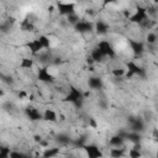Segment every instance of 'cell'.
I'll return each instance as SVG.
<instances>
[{
  "label": "cell",
  "mask_w": 158,
  "mask_h": 158,
  "mask_svg": "<svg viewBox=\"0 0 158 158\" xmlns=\"http://www.w3.org/2000/svg\"><path fill=\"white\" fill-rule=\"evenodd\" d=\"M109 154L111 157H114V158H120V157H123L126 154V152H125V148L123 147H112L110 149V153Z\"/></svg>",
  "instance_id": "cell-22"
},
{
  "label": "cell",
  "mask_w": 158,
  "mask_h": 158,
  "mask_svg": "<svg viewBox=\"0 0 158 158\" xmlns=\"http://www.w3.org/2000/svg\"><path fill=\"white\" fill-rule=\"evenodd\" d=\"M96 47L100 49V52L104 54L105 58H115V57H116V51H115L114 46H112L109 41L101 40V41L98 42Z\"/></svg>",
  "instance_id": "cell-7"
},
{
  "label": "cell",
  "mask_w": 158,
  "mask_h": 158,
  "mask_svg": "<svg viewBox=\"0 0 158 158\" xmlns=\"http://www.w3.org/2000/svg\"><path fill=\"white\" fill-rule=\"evenodd\" d=\"M59 152H60V149L58 147H47V148H44L42 156L46 158H52V157H57L59 154Z\"/></svg>",
  "instance_id": "cell-19"
},
{
  "label": "cell",
  "mask_w": 158,
  "mask_h": 158,
  "mask_svg": "<svg viewBox=\"0 0 158 158\" xmlns=\"http://www.w3.org/2000/svg\"><path fill=\"white\" fill-rule=\"evenodd\" d=\"M132 77H138V78H146L147 77V72L146 69L139 65L138 63L133 62V60H128L126 63V74L125 78H132Z\"/></svg>",
  "instance_id": "cell-2"
},
{
  "label": "cell",
  "mask_w": 158,
  "mask_h": 158,
  "mask_svg": "<svg viewBox=\"0 0 158 158\" xmlns=\"http://www.w3.org/2000/svg\"><path fill=\"white\" fill-rule=\"evenodd\" d=\"M27 48H28V51L31 52V54H33V56H38V54L43 51V48H42L40 41H38V38L31 40V41L27 43Z\"/></svg>",
  "instance_id": "cell-16"
},
{
  "label": "cell",
  "mask_w": 158,
  "mask_h": 158,
  "mask_svg": "<svg viewBox=\"0 0 158 158\" xmlns=\"http://www.w3.org/2000/svg\"><path fill=\"white\" fill-rule=\"evenodd\" d=\"M33 28H35V25L32 23V21H30L28 19H25V20L22 21V23H21V30H22V31L30 32V31H32Z\"/></svg>",
  "instance_id": "cell-27"
},
{
  "label": "cell",
  "mask_w": 158,
  "mask_h": 158,
  "mask_svg": "<svg viewBox=\"0 0 158 158\" xmlns=\"http://www.w3.org/2000/svg\"><path fill=\"white\" fill-rule=\"evenodd\" d=\"M35 67V60L30 57H23L20 60V68L22 69H32Z\"/></svg>",
  "instance_id": "cell-20"
},
{
  "label": "cell",
  "mask_w": 158,
  "mask_h": 158,
  "mask_svg": "<svg viewBox=\"0 0 158 158\" xmlns=\"http://www.w3.org/2000/svg\"><path fill=\"white\" fill-rule=\"evenodd\" d=\"M81 148L84 149L85 154L89 158H99V157H102L104 156L102 152H101V149L96 144H94V143H84L81 146Z\"/></svg>",
  "instance_id": "cell-10"
},
{
  "label": "cell",
  "mask_w": 158,
  "mask_h": 158,
  "mask_svg": "<svg viewBox=\"0 0 158 158\" xmlns=\"http://www.w3.org/2000/svg\"><path fill=\"white\" fill-rule=\"evenodd\" d=\"M128 126H130V131L142 133L146 130V121L142 117H130Z\"/></svg>",
  "instance_id": "cell-9"
},
{
  "label": "cell",
  "mask_w": 158,
  "mask_h": 158,
  "mask_svg": "<svg viewBox=\"0 0 158 158\" xmlns=\"http://www.w3.org/2000/svg\"><path fill=\"white\" fill-rule=\"evenodd\" d=\"M125 139L131 142V143H139L142 142V135L139 132H135V131H130V132H125Z\"/></svg>",
  "instance_id": "cell-17"
},
{
  "label": "cell",
  "mask_w": 158,
  "mask_h": 158,
  "mask_svg": "<svg viewBox=\"0 0 158 158\" xmlns=\"http://www.w3.org/2000/svg\"><path fill=\"white\" fill-rule=\"evenodd\" d=\"M67 22L69 23V25H72V26H74L79 20H80V17H79V15L77 14V12H74V14H70V15H68L67 17Z\"/></svg>",
  "instance_id": "cell-28"
},
{
  "label": "cell",
  "mask_w": 158,
  "mask_h": 158,
  "mask_svg": "<svg viewBox=\"0 0 158 158\" xmlns=\"http://www.w3.org/2000/svg\"><path fill=\"white\" fill-rule=\"evenodd\" d=\"M153 2H154V4H157V2H158V0H153Z\"/></svg>",
  "instance_id": "cell-40"
},
{
  "label": "cell",
  "mask_w": 158,
  "mask_h": 158,
  "mask_svg": "<svg viewBox=\"0 0 158 158\" xmlns=\"http://www.w3.org/2000/svg\"><path fill=\"white\" fill-rule=\"evenodd\" d=\"M117 0H102V5L104 6H109V5H112V4H116Z\"/></svg>",
  "instance_id": "cell-35"
},
{
  "label": "cell",
  "mask_w": 158,
  "mask_h": 158,
  "mask_svg": "<svg viewBox=\"0 0 158 158\" xmlns=\"http://www.w3.org/2000/svg\"><path fill=\"white\" fill-rule=\"evenodd\" d=\"M37 80L41 81V83H44V84H53V83H56V78L51 73V70H49V68L47 65L40 67L37 69Z\"/></svg>",
  "instance_id": "cell-5"
},
{
  "label": "cell",
  "mask_w": 158,
  "mask_h": 158,
  "mask_svg": "<svg viewBox=\"0 0 158 158\" xmlns=\"http://www.w3.org/2000/svg\"><path fill=\"white\" fill-rule=\"evenodd\" d=\"M33 141H35L36 143H40V142L42 141V136H40V135H35V136H33Z\"/></svg>",
  "instance_id": "cell-36"
},
{
  "label": "cell",
  "mask_w": 158,
  "mask_h": 158,
  "mask_svg": "<svg viewBox=\"0 0 158 158\" xmlns=\"http://www.w3.org/2000/svg\"><path fill=\"white\" fill-rule=\"evenodd\" d=\"M54 10H56V7H54L53 5H51V6H48V11H51V12H52V11H54Z\"/></svg>",
  "instance_id": "cell-39"
},
{
  "label": "cell",
  "mask_w": 158,
  "mask_h": 158,
  "mask_svg": "<svg viewBox=\"0 0 158 158\" xmlns=\"http://www.w3.org/2000/svg\"><path fill=\"white\" fill-rule=\"evenodd\" d=\"M11 149L7 147H0V158H9Z\"/></svg>",
  "instance_id": "cell-30"
},
{
  "label": "cell",
  "mask_w": 158,
  "mask_h": 158,
  "mask_svg": "<svg viewBox=\"0 0 158 158\" xmlns=\"http://www.w3.org/2000/svg\"><path fill=\"white\" fill-rule=\"evenodd\" d=\"M88 88L90 90H101L104 88V80L99 75H91L88 78Z\"/></svg>",
  "instance_id": "cell-12"
},
{
  "label": "cell",
  "mask_w": 158,
  "mask_h": 158,
  "mask_svg": "<svg viewBox=\"0 0 158 158\" xmlns=\"http://www.w3.org/2000/svg\"><path fill=\"white\" fill-rule=\"evenodd\" d=\"M25 115H26V117H27L30 121H32V122L41 121V120H42V112H41L37 107H35V106H27V107L25 109Z\"/></svg>",
  "instance_id": "cell-13"
},
{
  "label": "cell",
  "mask_w": 158,
  "mask_h": 158,
  "mask_svg": "<svg viewBox=\"0 0 158 158\" xmlns=\"http://www.w3.org/2000/svg\"><path fill=\"white\" fill-rule=\"evenodd\" d=\"M37 38H38V41H40V43H41V46H42L43 49H48V48H51V40H49L48 36H46V35H41V36H38Z\"/></svg>",
  "instance_id": "cell-25"
},
{
  "label": "cell",
  "mask_w": 158,
  "mask_h": 158,
  "mask_svg": "<svg viewBox=\"0 0 158 158\" xmlns=\"http://www.w3.org/2000/svg\"><path fill=\"white\" fill-rule=\"evenodd\" d=\"M42 120L46 121V122L56 123V122L58 121V115H57V112H56L53 109L47 107V109H44L43 112H42Z\"/></svg>",
  "instance_id": "cell-14"
},
{
  "label": "cell",
  "mask_w": 158,
  "mask_h": 158,
  "mask_svg": "<svg viewBox=\"0 0 158 158\" xmlns=\"http://www.w3.org/2000/svg\"><path fill=\"white\" fill-rule=\"evenodd\" d=\"M127 156L131 157V158H139V157H142V152H141V149H137V148H133L132 147L127 152Z\"/></svg>",
  "instance_id": "cell-29"
},
{
  "label": "cell",
  "mask_w": 158,
  "mask_h": 158,
  "mask_svg": "<svg viewBox=\"0 0 158 158\" xmlns=\"http://www.w3.org/2000/svg\"><path fill=\"white\" fill-rule=\"evenodd\" d=\"M158 41V36L154 31H149L147 35H146V43L148 46H154Z\"/></svg>",
  "instance_id": "cell-23"
},
{
  "label": "cell",
  "mask_w": 158,
  "mask_h": 158,
  "mask_svg": "<svg viewBox=\"0 0 158 158\" xmlns=\"http://www.w3.org/2000/svg\"><path fill=\"white\" fill-rule=\"evenodd\" d=\"M56 141H57L59 144H62V146H65V144L70 143V138H69V136L65 135V133H59V135H57V136H56Z\"/></svg>",
  "instance_id": "cell-26"
},
{
  "label": "cell",
  "mask_w": 158,
  "mask_h": 158,
  "mask_svg": "<svg viewBox=\"0 0 158 158\" xmlns=\"http://www.w3.org/2000/svg\"><path fill=\"white\" fill-rule=\"evenodd\" d=\"M148 19H149V16L147 14V9L144 6H141V5L136 6L135 12L128 16V21L131 23H135V25H141L143 21H146Z\"/></svg>",
  "instance_id": "cell-3"
},
{
  "label": "cell",
  "mask_w": 158,
  "mask_h": 158,
  "mask_svg": "<svg viewBox=\"0 0 158 158\" xmlns=\"http://www.w3.org/2000/svg\"><path fill=\"white\" fill-rule=\"evenodd\" d=\"M125 74H126V68H122V67H116V68L111 69V75H112L115 79H121V78H125Z\"/></svg>",
  "instance_id": "cell-21"
},
{
  "label": "cell",
  "mask_w": 158,
  "mask_h": 158,
  "mask_svg": "<svg viewBox=\"0 0 158 158\" xmlns=\"http://www.w3.org/2000/svg\"><path fill=\"white\" fill-rule=\"evenodd\" d=\"M78 1H85V0H78Z\"/></svg>",
  "instance_id": "cell-41"
},
{
  "label": "cell",
  "mask_w": 158,
  "mask_h": 158,
  "mask_svg": "<svg viewBox=\"0 0 158 158\" xmlns=\"http://www.w3.org/2000/svg\"><path fill=\"white\" fill-rule=\"evenodd\" d=\"M98 106H99V109H101V110H107V109H109V102H107L106 99H99Z\"/></svg>",
  "instance_id": "cell-31"
},
{
  "label": "cell",
  "mask_w": 158,
  "mask_h": 158,
  "mask_svg": "<svg viewBox=\"0 0 158 158\" xmlns=\"http://www.w3.org/2000/svg\"><path fill=\"white\" fill-rule=\"evenodd\" d=\"M56 10L58 11V14L60 16H64V17H67L70 14L77 12L75 4L72 2V1H58L57 2V6H56Z\"/></svg>",
  "instance_id": "cell-6"
},
{
  "label": "cell",
  "mask_w": 158,
  "mask_h": 158,
  "mask_svg": "<svg viewBox=\"0 0 158 158\" xmlns=\"http://www.w3.org/2000/svg\"><path fill=\"white\" fill-rule=\"evenodd\" d=\"M86 63H88L89 65H93V64H95V63H94V60H93V59L90 58V56H89V57L86 58Z\"/></svg>",
  "instance_id": "cell-37"
},
{
  "label": "cell",
  "mask_w": 158,
  "mask_h": 158,
  "mask_svg": "<svg viewBox=\"0 0 158 158\" xmlns=\"http://www.w3.org/2000/svg\"><path fill=\"white\" fill-rule=\"evenodd\" d=\"M17 96H19L20 99H27V98H28V94H27L26 91H23V90H21V91H19V94H17Z\"/></svg>",
  "instance_id": "cell-34"
},
{
  "label": "cell",
  "mask_w": 158,
  "mask_h": 158,
  "mask_svg": "<svg viewBox=\"0 0 158 158\" xmlns=\"http://www.w3.org/2000/svg\"><path fill=\"white\" fill-rule=\"evenodd\" d=\"M10 157H26V154H25V153H21V152L11 151V152H10Z\"/></svg>",
  "instance_id": "cell-33"
},
{
  "label": "cell",
  "mask_w": 158,
  "mask_h": 158,
  "mask_svg": "<svg viewBox=\"0 0 158 158\" xmlns=\"http://www.w3.org/2000/svg\"><path fill=\"white\" fill-rule=\"evenodd\" d=\"M4 96H5V91H4V89L0 88V98H4Z\"/></svg>",
  "instance_id": "cell-38"
},
{
  "label": "cell",
  "mask_w": 158,
  "mask_h": 158,
  "mask_svg": "<svg viewBox=\"0 0 158 158\" xmlns=\"http://www.w3.org/2000/svg\"><path fill=\"white\" fill-rule=\"evenodd\" d=\"M74 31L77 33H80V35H85V33H90L94 31V23L89 20H83L80 19L74 26H73Z\"/></svg>",
  "instance_id": "cell-8"
},
{
  "label": "cell",
  "mask_w": 158,
  "mask_h": 158,
  "mask_svg": "<svg viewBox=\"0 0 158 158\" xmlns=\"http://www.w3.org/2000/svg\"><path fill=\"white\" fill-rule=\"evenodd\" d=\"M94 31L98 36H105L107 35V32L110 31V25L109 22H106L102 19H99L95 23H94Z\"/></svg>",
  "instance_id": "cell-11"
},
{
  "label": "cell",
  "mask_w": 158,
  "mask_h": 158,
  "mask_svg": "<svg viewBox=\"0 0 158 158\" xmlns=\"http://www.w3.org/2000/svg\"><path fill=\"white\" fill-rule=\"evenodd\" d=\"M89 126H90L91 128H96V127H98V122L95 121L94 117H89Z\"/></svg>",
  "instance_id": "cell-32"
},
{
  "label": "cell",
  "mask_w": 158,
  "mask_h": 158,
  "mask_svg": "<svg viewBox=\"0 0 158 158\" xmlns=\"http://www.w3.org/2000/svg\"><path fill=\"white\" fill-rule=\"evenodd\" d=\"M63 101L69 102V104H72L73 106H75L78 109H81L83 105H84V101H85L84 91L80 90L79 88H77L75 85H69V89H68L67 94L64 95Z\"/></svg>",
  "instance_id": "cell-1"
},
{
  "label": "cell",
  "mask_w": 158,
  "mask_h": 158,
  "mask_svg": "<svg viewBox=\"0 0 158 158\" xmlns=\"http://www.w3.org/2000/svg\"><path fill=\"white\" fill-rule=\"evenodd\" d=\"M128 46H130V49H131L135 58H141L146 52V44H144V42H142L139 40L130 38L128 40Z\"/></svg>",
  "instance_id": "cell-4"
},
{
  "label": "cell",
  "mask_w": 158,
  "mask_h": 158,
  "mask_svg": "<svg viewBox=\"0 0 158 158\" xmlns=\"http://www.w3.org/2000/svg\"><path fill=\"white\" fill-rule=\"evenodd\" d=\"M12 22H14V19H9L7 21L0 22V32H2V33L10 32V30L12 27Z\"/></svg>",
  "instance_id": "cell-24"
},
{
  "label": "cell",
  "mask_w": 158,
  "mask_h": 158,
  "mask_svg": "<svg viewBox=\"0 0 158 158\" xmlns=\"http://www.w3.org/2000/svg\"><path fill=\"white\" fill-rule=\"evenodd\" d=\"M90 58L94 60V63H101V62H104V59H105L104 54L100 52V49H99L96 46L90 51Z\"/></svg>",
  "instance_id": "cell-18"
},
{
  "label": "cell",
  "mask_w": 158,
  "mask_h": 158,
  "mask_svg": "<svg viewBox=\"0 0 158 158\" xmlns=\"http://www.w3.org/2000/svg\"><path fill=\"white\" fill-rule=\"evenodd\" d=\"M126 139H125V132H118L117 135H114L110 137L109 143L111 147H123Z\"/></svg>",
  "instance_id": "cell-15"
}]
</instances>
